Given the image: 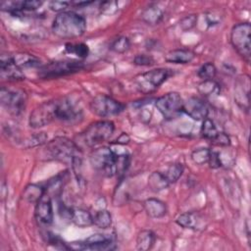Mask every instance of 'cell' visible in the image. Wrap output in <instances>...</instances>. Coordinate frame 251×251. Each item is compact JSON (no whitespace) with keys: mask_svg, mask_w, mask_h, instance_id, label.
Wrapping results in <instances>:
<instances>
[{"mask_svg":"<svg viewBox=\"0 0 251 251\" xmlns=\"http://www.w3.org/2000/svg\"><path fill=\"white\" fill-rule=\"evenodd\" d=\"M86 29L84 17L74 12L65 11L59 13L52 24L53 33L63 39H72L81 36Z\"/></svg>","mask_w":251,"mask_h":251,"instance_id":"6da1fadb","label":"cell"},{"mask_svg":"<svg viewBox=\"0 0 251 251\" xmlns=\"http://www.w3.org/2000/svg\"><path fill=\"white\" fill-rule=\"evenodd\" d=\"M115 130L114 123L111 121H97L90 124L83 131L75 137V142L82 147L92 148L110 139Z\"/></svg>","mask_w":251,"mask_h":251,"instance_id":"7a4b0ae2","label":"cell"},{"mask_svg":"<svg viewBox=\"0 0 251 251\" xmlns=\"http://www.w3.org/2000/svg\"><path fill=\"white\" fill-rule=\"evenodd\" d=\"M80 151L81 149L74 140L58 136L47 142L44 154L49 160H56L65 163L70 162L72 164L75 157L80 156Z\"/></svg>","mask_w":251,"mask_h":251,"instance_id":"3957f363","label":"cell"},{"mask_svg":"<svg viewBox=\"0 0 251 251\" xmlns=\"http://www.w3.org/2000/svg\"><path fill=\"white\" fill-rule=\"evenodd\" d=\"M172 75V70L166 68L153 69L139 74L133 79L136 89L142 94H151Z\"/></svg>","mask_w":251,"mask_h":251,"instance_id":"277c9868","label":"cell"},{"mask_svg":"<svg viewBox=\"0 0 251 251\" xmlns=\"http://www.w3.org/2000/svg\"><path fill=\"white\" fill-rule=\"evenodd\" d=\"M230 43L238 55L249 64L251 58V25L249 23H238L232 26Z\"/></svg>","mask_w":251,"mask_h":251,"instance_id":"5b68a950","label":"cell"},{"mask_svg":"<svg viewBox=\"0 0 251 251\" xmlns=\"http://www.w3.org/2000/svg\"><path fill=\"white\" fill-rule=\"evenodd\" d=\"M83 67V63L77 60L54 61L39 67L38 75L41 78H56L77 73Z\"/></svg>","mask_w":251,"mask_h":251,"instance_id":"8992f818","label":"cell"},{"mask_svg":"<svg viewBox=\"0 0 251 251\" xmlns=\"http://www.w3.org/2000/svg\"><path fill=\"white\" fill-rule=\"evenodd\" d=\"M117 153L112 151L108 147H98L94 149L89 157L90 164L96 171L102 172L106 176H114L115 173V162Z\"/></svg>","mask_w":251,"mask_h":251,"instance_id":"52a82bcc","label":"cell"},{"mask_svg":"<svg viewBox=\"0 0 251 251\" xmlns=\"http://www.w3.org/2000/svg\"><path fill=\"white\" fill-rule=\"evenodd\" d=\"M58 99L45 101L38 105L29 115L28 125L32 128H40L57 120Z\"/></svg>","mask_w":251,"mask_h":251,"instance_id":"ba28073f","label":"cell"},{"mask_svg":"<svg viewBox=\"0 0 251 251\" xmlns=\"http://www.w3.org/2000/svg\"><path fill=\"white\" fill-rule=\"evenodd\" d=\"M0 100L2 106L10 114L18 116L25 109L27 95L22 89H11L2 86L0 90Z\"/></svg>","mask_w":251,"mask_h":251,"instance_id":"9c48e42d","label":"cell"},{"mask_svg":"<svg viewBox=\"0 0 251 251\" xmlns=\"http://www.w3.org/2000/svg\"><path fill=\"white\" fill-rule=\"evenodd\" d=\"M125 109V105L111 96L100 94L90 102V110L98 117L108 118L119 115Z\"/></svg>","mask_w":251,"mask_h":251,"instance_id":"30bf717a","label":"cell"},{"mask_svg":"<svg viewBox=\"0 0 251 251\" xmlns=\"http://www.w3.org/2000/svg\"><path fill=\"white\" fill-rule=\"evenodd\" d=\"M183 100L177 92H168L155 100V107L166 119H173L182 112Z\"/></svg>","mask_w":251,"mask_h":251,"instance_id":"8fae6325","label":"cell"},{"mask_svg":"<svg viewBox=\"0 0 251 251\" xmlns=\"http://www.w3.org/2000/svg\"><path fill=\"white\" fill-rule=\"evenodd\" d=\"M69 246L75 250H112L116 248L113 237L105 233H94L85 240L70 243Z\"/></svg>","mask_w":251,"mask_h":251,"instance_id":"7c38bea8","label":"cell"},{"mask_svg":"<svg viewBox=\"0 0 251 251\" xmlns=\"http://www.w3.org/2000/svg\"><path fill=\"white\" fill-rule=\"evenodd\" d=\"M82 117V111L78 103L71 97L58 99L57 103V120L73 123Z\"/></svg>","mask_w":251,"mask_h":251,"instance_id":"4fadbf2b","label":"cell"},{"mask_svg":"<svg viewBox=\"0 0 251 251\" xmlns=\"http://www.w3.org/2000/svg\"><path fill=\"white\" fill-rule=\"evenodd\" d=\"M182 112L195 121H203L208 117L209 108L204 100L192 96L183 101Z\"/></svg>","mask_w":251,"mask_h":251,"instance_id":"5bb4252c","label":"cell"},{"mask_svg":"<svg viewBox=\"0 0 251 251\" xmlns=\"http://www.w3.org/2000/svg\"><path fill=\"white\" fill-rule=\"evenodd\" d=\"M35 219L44 225H50L53 222L54 213L52 206L51 196L45 192V194L35 203L34 208Z\"/></svg>","mask_w":251,"mask_h":251,"instance_id":"9a60e30c","label":"cell"},{"mask_svg":"<svg viewBox=\"0 0 251 251\" xmlns=\"http://www.w3.org/2000/svg\"><path fill=\"white\" fill-rule=\"evenodd\" d=\"M0 72H1V76L9 80H15V81L24 80L25 77L22 69L14 63L12 55L3 54L1 56Z\"/></svg>","mask_w":251,"mask_h":251,"instance_id":"2e32d148","label":"cell"},{"mask_svg":"<svg viewBox=\"0 0 251 251\" xmlns=\"http://www.w3.org/2000/svg\"><path fill=\"white\" fill-rule=\"evenodd\" d=\"M249 88H250V80L247 75H243L238 77L234 84V99L238 106L245 111L249 110Z\"/></svg>","mask_w":251,"mask_h":251,"instance_id":"e0dca14e","label":"cell"},{"mask_svg":"<svg viewBox=\"0 0 251 251\" xmlns=\"http://www.w3.org/2000/svg\"><path fill=\"white\" fill-rule=\"evenodd\" d=\"M176 223L183 228L194 229V230L204 229L207 225L204 218L196 212H186V213L180 214L176 218Z\"/></svg>","mask_w":251,"mask_h":251,"instance_id":"ac0fdd59","label":"cell"},{"mask_svg":"<svg viewBox=\"0 0 251 251\" xmlns=\"http://www.w3.org/2000/svg\"><path fill=\"white\" fill-rule=\"evenodd\" d=\"M144 210L147 215L154 219H159L167 214V206L165 202L157 198H148L143 203Z\"/></svg>","mask_w":251,"mask_h":251,"instance_id":"d6986e66","label":"cell"},{"mask_svg":"<svg viewBox=\"0 0 251 251\" xmlns=\"http://www.w3.org/2000/svg\"><path fill=\"white\" fill-rule=\"evenodd\" d=\"M195 58V53L189 49H174L165 55V60L174 64H188Z\"/></svg>","mask_w":251,"mask_h":251,"instance_id":"ffe728a7","label":"cell"},{"mask_svg":"<svg viewBox=\"0 0 251 251\" xmlns=\"http://www.w3.org/2000/svg\"><path fill=\"white\" fill-rule=\"evenodd\" d=\"M141 18L148 25H158L164 18V10L157 4H151L142 11Z\"/></svg>","mask_w":251,"mask_h":251,"instance_id":"44dd1931","label":"cell"},{"mask_svg":"<svg viewBox=\"0 0 251 251\" xmlns=\"http://www.w3.org/2000/svg\"><path fill=\"white\" fill-rule=\"evenodd\" d=\"M148 186L154 192H160L169 187L170 182L163 172H153L148 176Z\"/></svg>","mask_w":251,"mask_h":251,"instance_id":"7402d4cb","label":"cell"},{"mask_svg":"<svg viewBox=\"0 0 251 251\" xmlns=\"http://www.w3.org/2000/svg\"><path fill=\"white\" fill-rule=\"evenodd\" d=\"M156 240V235L152 230L143 229L141 230L136 237V249L140 251L150 250Z\"/></svg>","mask_w":251,"mask_h":251,"instance_id":"603a6c76","label":"cell"},{"mask_svg":"<svg viewBox=\"0 0 251 251\" xmlns=\"http://www.w3.org/2000/svg\"><path fill=\"white\" fill-rule=\"evenodd\" d=\"M71 222L78 227H86L93 225L92 214L84 209H73Z\"/></svg>","mask_w":251,"mask_h":251,"instance_id":"cb8c5ba5","label":"cell"},{"mask_svg":"<svg viewBox=\"0 0 251 251\" xmlns=\"http://www.w3.org/2000/svg\"><path fill=\"white\" fill-rule=\"evenodd\" d=\"M46 190L44 187L38 184H28L25 186L23 192V198L29 203H36L44 194Z\"/></svg>","mask_w":251,"mask_h":251,"instance_id":"d4e9b609","label":"cell"},{"mask_svg":"<svg viewBox=\"0 0 251 251\" xmlns=\"http://www.w3.org/2000/svg\"><path fill=\"white\" fill-rule=\"evenodd\" d=\"M12 58L14 63L21 69L25 67H37L40 65L39 60L35 56L27 53H17L12 55Z\"/></svg>","mask_w":251,"mask_h":251,"instance_id":"484cf974","label":"cell"},{"mask_svg":"<svg viewBox=\"0 0 251 251\" xmlns=\"http://www.w3.org/2000/svg\"><path fill=\"white\" fill-rule=\"evenodd\" d=\"M198 91L205 97H211L215 95H219L221 91L220 84L214 79L203 80L198 84Z\"/></svg>","mask_w":251,"mask_h":251,"instance_id":"4316f807","label":"cell"},{"mask_svg":"<svg viewBox=\"0 0 251 251\" xmlns=\"http://www.w3.org/2000/svg\"><path fill=\"white\" fill-rule=\"evenodd\" d=\"M92 217H93V225L99 228L106 229L110 227L112 225V216L110 212L105 209H101L97 211L94 215H92Z\"/></svg>","mask_w":251,"mask_h":251,"instance_id":"83f0119b","label":"cell"},{"mask_svg":"<svg viewBox=\"0 0 251 251\" xmlns=\"http://www.w3.org/2000/svg\"><path fill=\"white\" fill-rule=\"evenodd\" d=\"M200 133L202 135V137H204L207 140H210L211 142L215 139V137L217 136V134L219 133V130L215 125V123L209 119L206 118L203 120L201 128H200Z\"/></svg>","mask_w":251,"mask_h":251,"instance_id":"f1b7e54d","label":"cell"},{"mask_svg":"<svg viewBox=\"0 0 251 251\" xmlns=\"http://www.w3.org/2000/svg\"><path fill=\"white\" fill-rule=\"evenodd\" d=\"M65 50L67 53L75 55L79 59H84L89 54V48L84 43H67Z\"/></svg>","mask_w":251,"mask_h":251,"instance_id":"f546056e","label":"cell"},{"mask_svg":"<svg viewBox=\"0 0 251 251\" xmlns=\"http://www.w3.org/2000/svg\"><path fill=\"white\" fill-rule=\"evenodd\" d=\"M164 175L166 176L167 179L169 180L170 184L176 182L182 175L183 173V166L182 164H179V163H175V164H172L168 167V169L163 172Z\"/></svg>","mask_w":251,"mask_h":251,"instance_id":"4dcf8cb0","label":"cell"},{"mask_svg":"<svg viewBox=\"0 0 251 251\" xmlns=\"http://www.w3.org/2000/svg\"><path fill=\"white\" fill-rule=\"evenodd\" d=\"M130 163V157L128 154H117L115 162L116 176H121L127 170Z\"/></svg>","mask_w":251,"mask_h":251,"instance_id":"1f68e13d","label":"cell"},{"mask_svg":"<svg viewBox=\"0 0 251 251\" xmlns=\"http://www.w3.org/2000/svg\"><path fill=\"white\" fill-rule=\"evenodd\" d=\"M130 47L129 39L126 36H119L116 39L113 40V42L110 45V49L116 53H125L126 52Z\"/></svg>","mask_w":251,"mask_h":251,"instance_id":"d6a6232c","label":"cell"},{"mask_svg":"<svg viewBox=\"0 0 251 251\" xmlns=\"http://www.w3.org/2000/svg\"><path fill=\"white\" fill-rule=\"evenodd\" d=\"M217 74V69H216V66L211 63V62H207L205 64H203L198 72H197V75L200 78H202L203 80H207V79H213L215 77Z\"/></svg>","mask_w":251,"mask_h":251,"instance_id":"836d02e7","label":"cell"},{"mask_svg":"<svg viewBox=\"0 0 251 251\" xmlns=\"http://www.w3.org/2000/svg\"><path fill=\"white\" fill-rule=\"evenodd\" d=\"M211 150L209 148H198L192 151L191 153V159L194 164L196 165H204L208 163L209 156H210Z\"/></svg>","mask_w":251,"mask_h":251,"instance_id":"e575fe53","label":"cell"},{"mask_svg":"<svg viewBox=\"0 0 251 251\" xmlns=\"http://www.w3.org/2000/svg\"><path fill=\"white\" fill-rule=\"evenodd\" d=\"M196 22H197L196 15H187L180 20L179 25H180V27L182 30L187 31V30L191 29L196 25Z\"/></svg>","mask_w":251,"mask_h":251,"instance_id":"d590c367","label":"cell"},{"mask_svg":"<svg viewBox=\"0 0 251 251\" xmlns=\"http://www.w3.org/2000/svg\"><path fill=\"white\" fill-rule=\"evenodd\" d=\"M47 140V136L44 132H39L37 134H34L32 136L29 137V139H27L25 142H27L26 147H34V146H38V145H42L46 142Z\"/></svg>","mask_w":251,"mask_h":251,"instance_id":"8d00e7d4","label":"cell"},{"mask_svg":"<svg viewBox=\"0 0 251 251\" xmlns=\"http://www.w3.org/2000/svg\"><path fill=\"white\" fill-rule=\"evenodd\" d=\"M70 6H73L72 1H51L49 4V7L52 11L62 13L65 12Z\"/></svg>","mask_w":251,"mask_h":251,"instance_id":"74e56055","label":"cell"},{"mask_svg":"<svg viewBox=\"0 0 251 251\" xmlns=\"http://www.w3.org/2000/svg\"><path fill=\"white\" fill-rule=\"evenodd\" d=\"M133 63L137 66H152L154 64V59L150 55L138 54L134 57Z\"/></svg>","mask_w":251,"mask_h":251,"instance_id":"f35d334b","label":"cell"},{"mask_svg":"<svg viewBox=\"0 0 251 251\" xmlns=\"http://www.w3.org/2000/svg\"><path fill=\"white\" fill-rule=\"evenodd\" d=\"M207 164L209 165V167L211 169H219V168H221L223 163H222V159H221L220 153L217 152V151H212L211 150V153H210L209 160H208Z\"/></svg>","mask_w":251,"mask_h":251,"instance_id":"ab89813d","label":"cell"},{"mask_svg":"<svg viewBox=\"0 0 251 251\" xmlns=\"http://www.w3.org/2000/svg\"><path fill=\"white\" fill-rule=\"evenodd\" d=\"M212 143H214L215 145H219V146H229L230 139L226 133H225L223 131H219V133L217 134L215 139L212 141Z\"/></svg>","mask_w":251,"mask_h":251,"instance_id":"60d3db41","label":"cell"},{"mask_svg":"<svg viewBox=\"0 0 251 251\" xmlns=\"http://www.w3.org/2000/svg\"><path fill=\"white\" fill-rule=\"evenodd\" d=\"M43 4L42 1L38 0H26L23 2V11H34L41 7Z\"/></svg>","mask_w":251,"mask_h":251,"instance_id":"b9f144b4","label":"cell"},{"mask_svg":"<svg viewBox=\"0 0 251 251\" xmlns=\"http://www.w3.org/2000/svg\"><path fill=\"white\" fill-rule=\"evenodd\" d=\"M129 140H130L129 135L127 133H126V132H122L117 137V139L115 140V143L116 144H120V145H126V144H127L129 142Z\"/></svg>","mask_w":251,"mask_h":251,"instance_id":"7bdbcfd3","label":"cell"}]
</instances>
